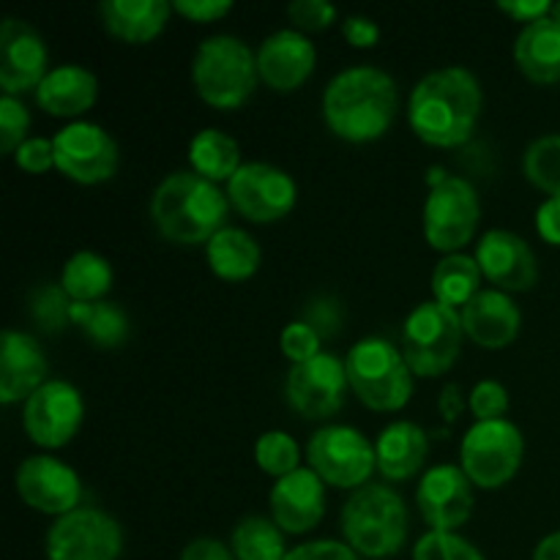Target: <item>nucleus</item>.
Returning <instances> with one entry per match:
<instances>
[{
    "label": "nucleus",
    "mask_w": 560,
    "mask_h": 560,
    "mask_svg": "<svg viewBox=\"0 0 560 560\" xmlns=\"http://www.w3.org/2000/svg\"><path fill=\"white\" fill-rule=\"evenodd\" d=\"M485 107L479 77L465 66H443L416 82L408 98L410 129L435 148H457L474 137Z\"/></svg>",
    "instance_id": "f257e3e1"
},
{
    "label": "nucleus",
    "mask_w": 560,
    "mask_h": 560,
    "mask_svg": "<svg viewBox=\"0 0 560 560\" xmlns=\"http://www.w3.org/2000/svg\"><path fill=\"white\" fill-rule=\"evenodd\" d=\"M399 93L388 71L361 63L342 69L323 91V118L348 142L381 140L397 118Z\"/></svg>",
    "instance_id": "f03ea898"
},
{
    "label": "nucleus",
    "mask_w": 560,
    "mask_h": 560,
    "mask_svg": "<svg viewBox=\"0 0 560 560\" xmlns=\"http://www.w3.org/2000/svg\"><path fill=\"white\" fill-rule=\"evenodd\" d=\"M228 191L195 170L164 175L151 197V219L159 233L184 246L208 244L219 230L228 228Z\"/></svg>",
    "instance_id": "7ed1b4c3"
},
{
    "label": "nucleus",
    "mask_w": 560,
    "mask_h": 560,
    "mask_svg": "<svg viewBox=\"0 0 560 560\" xmlns=\"http://www.w3.org/2000/svg\"><path fill=\"white\" fill-rule=\"evenodd\" d=\"M339 525L359 556L388 558L408 541V506L394 487L370 481L350 492Z\"/></svg>",
    "instance_id": "20e7f679"
},
{
    "label": "nucleus",
    "mask_w": 560,
    "mask_h": 560,
    "mask_svg": "<svg viewBox=\"0 0 560 560\" xmlns=\"http://www.w3.org/2000/svg\"><path fill=\"white\" fill-rule=\"evenodd\" d=\"M260 71L257 52L230 33L208 36L191 58V82L197 96L217 109H235L249 102Z\"/></svg>",
    "instance_id": "39448f33"
},
{
    "label": "nucleus",
    "mask_w": 560,
    "mask_h": 560,
    "mask_svg": "<svg viewBox=\"0 0 560 560\" xmlns=\"http://www.w3.org/2000/svg\"><path fill=\"white\" fill-rule=\"evenodd\" d=\"M345 370L355 397L377 413L402 410L413 397V370L386 337L359 339L345 359Z\"/></svg>",
    "instance_id": "423d86ee"
},
{
    "label": "nucleus",
    "mask_w": 560,
    "mask_h": 560,
    "mask_svg": "<svg viewBox=\"0 0 560 560\" xmlns=\"http://www.w3.org/2000/svg\"><path fill=\"white\" fill-rule=\"evenodd\" d=\"M463 315L441 301L413 306L402 323V353L416 377H441L463 353Z\"/></svg>",
    "instance_id": "0eeeda50"
},
{
    "label": "nucleus",
    "mask_w": 560,
    "mask_h": 560,
    "mask_svg": "<svg viewBox=\"0 0 560 560\" xmlns=\"http://www.w3.org/2000/svg\"><path fill=\"white\" fill-rule=\"evenodd\" d=\"M525 457V438L509 419L476 421L459 446V468L474 487L498 490L517 476Z\"/></svg>",
    "instance_id": "6e6552de"
},
{
    "label": "nucleus",
    "mask_w": 560,
    "mask_h": 560,
    "mask_svg": "<svg viewBox=\"0 0 560 560\" xmlns=\"http://www.w3.org/2000/svg\"><path fill=\"white\" fill-rule=\"evenodd\" d=\"M306 463L326 481V487L339 490H359L370 485L372 470H377L370 438L348 424L320 427L306 443Z\"/></svg>",
    "instance_id": "1a4fd4ad"
},
{
    "label": "nucleus",
    "mask_w": 560,
    "mask_h": 560,
    "mask_svg": "<svg viewBox=\"0 0 560 560\" xmlns=\"http://www.w3.org/2000/svg\"><path fill=\"white\" fill-rule=\"evenodd\" d=\"M479 191L463 175H446L430 186L424 202V238L432 249L454 255L474 241L479 230Z\"/></svg>",
    "instance_id": "9d476101"
},
{
    "label": "nucleus",
    "mask_w": 560,
    "mask_h": 560,
    "mask_svg": "<svg viewBox=\"0 0 560 560\" xmlns=\"http://www.w3.org/2000/svg\"><path fill=\"white\" fill-rule=\"evenodd\" d=\"M44 550L47 560H118L124 552V530L113 514L80 506L49 525Z\"/></svg>",
    "instance_id": "9b49d317"
},
{
    "label": "nucleus",
    "mask_w": 560,
    "mask_h": 560,
    "mask_svg": "<svg viewBox=\"0 0 560 560\" xmlns=\"http://www.w3.org/2000/svg\"><path fill=\"white\" fill-rule=\"evenodd\" d=\"M228 200L241 217L255 224H271L288 217L299 200L293 175L268 162H244L228 180Z\"/></svg>",
    "instance_id": "f8f14e48"
},
{
    "label": "nucleus",
    "mask_w": 560,
    "mask_h": 560,
    "mask_svg": "<svg viewBox=\"0 0 560 560\" xmlns=\"http://www.w3.org/2000/svg\"><path fill=\"white\" fill-rule=\"evenodd\" d=\"M55 167L82 186L104 184L118 170V142L93 120H71L52 137Z\"/></svg>",
    "instance_id": "ddd939ff"
},
{
    "label": "nucleus",
    "mask_w": 560,
    "mask_h": 560,
    "mask_svg": "<svg viewBox=\"0 0 560 560\" xmlns=\"http://www.w3.org/2000/svg\"><path fill=\"white\" fill-rule=\"evenodd\" d=\"M348 370L345 361L323 350L304 364H293L284 381V397L290 408L310 421H326L339 413L348 394Z\"/></svg>",
    "instance_id": "4468645a"
},
{
    "label": "nucleus",
    "mask_w": 560,
    "mask_h": 560,
    "mask_svg": "<svg viewBox=\"0 0 560 560\" xmlns=\"http://www.w3.org/2000/svg\"><path fill=\"white\" fill-rule=\"evenodd\" d=\"M85 419V399L80 388L66 381H47L25 399L22 427L42 448H60L80 432Z\"/></svg>",
    "instance_id": "2eb2a0df"
},
{
    "label": "nucleus",
    "mask_w": 560,
    "mask_h": 560,
    "mask_svg": "<svg viewBox=\"0 0 560 560\" xmlns=\"http://www.w3.org/2000/svg\"><path fill=\"white\" fill-rule=\"evenodd\" d=\"M14 487L22 503L55 520L80 509L85 492L77 470L52 454H33L22 459L16 465Z\"/></svg>",
    "instance_id": "dca6fc26"
},
{
    "label": "nucleus",
    "mask_w": 560,
    "mask_h": 560,
    "mask_svg": "<svg viewBox=\"0 0 560 560\" xmlns=\"http://www.w3.org/2000/svg\"><path fill=\"white\" fill-rule=\"evenodd\" d=\"M416 503L430 530L457 534L474 514V481L459 465H435L421 476Z\"/></svg>",
    "instance_id": "f3484780"
},
{
    "label": "nucleus",
    "mask_w": 560,
    "mask_h": 560,
    "mask_svg": "<svg viewBox=\"0 0 560 560\" xmlns=\"http://www.w3.org/2000/svg\"><path fill=\"white\" fill-rule=\"evenodd\" d=\"M47 42L25 20L5 16L0 27V88L9 96L33 91L42 85L47 69Z\"/></svg>",
    "instance_id": "a211bd4d"
},
{
    "label": "nucleus",
    "mask_w": 560,
    "mask_h": 560,
    "mask_svg": "<svg viewBox=\"0 0 560 560\" xmlns=\"http://www.w3.org/2000/svg\"><path fill=\"white\" fill-rule=\"evenodd\" d=\"M476 262L481 273L503 293H523L539 279V262L523 235L512 230H487L476 244Z\"/></svg>",
    "instance_id": "6ab92c4d"
},
{
    "label": "nucleus",
    "mask_w": 560,
    "mask_h": 560,
    "mask_svg": "<svg viewBox=\"0 0 560 560\" xmlns=\"http://www.w3.org/2000/svg\"><path fill=\"white\" fill-rule=\"evenodd\" d=\"M271 520L284 534H306L320 525L326 514V481L306 465L273 481L271 495Z\"/></svg>",
    "instance_id": "aec40b11"
},
{
    "label": "nucleus",
    "mask_w": 560,
    "mask_h": 560,
    "mask_svg": "<svg viewBox=\"0 0 560 560\" xmlns=\"http://www.w3.org/2000/svg\"><path fill=\"white\" fill-rule=\"evenodd\" d=\"M317 63V49L310 36L295 27H282L262 38L257 49V71L271 91L290 93L304 85Z\"/></svg>",
    "instance_id": "412c9836"
},
{
    "label": "nucleus",
    "mask_w": 560,
    "mask_h": 560,
    "mask_svg": "<svg viewBox=\"0 0 560 560\" xmlns=\"http://www.w3.org/2000/svg\"><path fill=\"white\" fill-rule=\"evenodd\" d=\"M49 361L33 334L5 328L0 339V402H25L47 383Z\"/></svg>",
    "instance_id": "4be33fe9"
},
{
    "label": "nucleus",
    "mask_w": 560,
    "mask_h": 560,
    "mask_svg": "<svg viewBox=\"0 0 560 560\" xmlns=\"http://www.w3.org/2000/svg\"><path fill=\"white\" fill-rule=\"evenodd\" d=\"M463 315V328L476 345L487 350L506 348L517 339L520 326H523V312L514 304L509 293L498 288H481L468 304L459 310Z\"/></svg>",
    "instance_id": "5701e85b"
},
{
    "label": "nucleus",
    "mask_w": 560,
    "mask_h": 560,
    "mask_svg": "<svg viewBox=\"0 0 560 560\" xmlns=\"http://www.w3.org/2000/svg\"><path fill=\"white\" fill-rule=\"evenodd\" d=\"M96 74L80 63L55 66L36 88V104L55 118H80L96 104Z\"/></svg>",
    "instance_id": "b1692460"
},
{
    "label": "nucleus",
    "mask_w": 560,
    "mask_h": 560,
    "mask_svg": "<svg viewBox=\"0 0 560 560\" xmlns=\"http://www.w3.org/2000/svg\"><path fill=\"white\" fill-rule=\"evenodd\" d=\"M430 435L416 421H392L375 441L377 470L386 481H408L424 468Z\"/></svg>",
    "instance_id": "393cba45"
},
{
    "label": "nucleus",
    "mask_w": 560,
    "mask_h": 560,
    "mask_svg": "<svg viewBox=\"0 0 560 560\" xmlns=\"http://www.w3.org/2000/svg\"><path fill=\"white\" fill-rule=\"evenodd\" d=\"M514 63L536 85L560 82V25L550 16L523 25L514 42Z\"/></svg>",
    "instance_id": "a878e982"
},
{
    "label": "nucleus",
    "mask_w": 560,
    "mask_h": 560,
    "mask_svg": "<svg viewBox=\"0 0 560 560\" xmlns=\"http://www.w3.org/2000/svg\"><path fill=\"white\" fill-rule=\"evenodd\" d=\"M98 14L115 38L145 44L164 31L173 14V3L167 0H102Z\"/></svg>",
    "instance_id": "bb28decb"
},
{
    "label": "nucleus",
    "mask_w": 560,
    "mask_h": 560,
    "mask_svg": "<svg viewBox=\"0 0 560 560\" xmlns=\"http://www.w3.org/2000/svg\"><path fill=\"white\" fill-rule=\"evenodd\" d=\"M208 268L224 282H244L257 273L262 262V249L255 235L241 228H222L206 244Z\"/></svg>",
    "instance_id": "cd10ccee"
},
{
    "label": "nucleus",
    "mask_w": 560,
    "mask_h": 560,
    "mask_svg": "<svg viewBox=\"0 0 560 560\" xmlns=\"http://www.w3.org/2000/svg\"><path fill=\"white\" fill-rule=\"evenodd\" d=\"M60 288H63L66 295H69L71 301H77V304L104 301V295L113 288V266H109L107 257H102L98 252H74V255L63 262Z\"/></svg>",
    "instance_id": "c85d7f7f"
},
{
    "label": "nucleus",
    "mask_w": 560,
    "mask_h": 560,
    "mask_svg": "<svg viewBox=\"0 0 560 560\" xmlns=\"http://www.w3.org/2000/svg\"><path fill=\"white\" fill-rule=\"evenodd\" d=\"M189 164L197 175L213 180H230L241 170V145L219 129H202L189 142Z\"/></svg>",
    "instance_id": "c756f323"
},
{
    "label": "nucleus",
    "mask_w": 560,
    "mask_h": 560,
    "mask_svg": "<svg viewBox=\"0 0 560 560\" xmlns=\"http://www.w3.org/2000/svg\"><path fill=\"white\" fill-rule=\"evenodd\" d=\"M481 268L476 257L465 255V252H454L446 255L432 271V299L441 304L463 310L476 293H481Z\"/></svg>",
    "instance_id": "7c9ffc66"
},
{
    "label": "nucleus",
    "mask_w": 560,
    "mask_h": 560,
    "mask_svg": "<svg viewBox=\"0 0 560 560\" xmlns=\"http://www.w3.org/2000/svg\"><path fill=\"white\" fill-rule=\"evenodd\" d=\"M71 326L80 328L102 350L120 348L131 334L129 315L109 301H93V304L71 301Z\"/></svg>",
    "instance_id": "2f4dec72"
},
{
    "label": "nucleus",
    "mask_w": 560,
    "mask_h": 560,
    "mask_svg": "<svg viewBox=\"0 0 560 560\" xmlns=\"http://www.w3.org/2000/svg\"><path fill=\"white\" fill-rule=\"evenodd\" d=\"M230 550L235 560H284L290 552L284 545V530L262 514H249L235 525Z\"/></svg>",
    "instance_id": "473e14b6"
},
{
    "label": "nucleus",
    "mask_w": 560,
    "mask_h": 560,
    "mask_svg": "<svg viewBox=\"0 0 560 560\" xmlns=\"http://www.w3.org/2000/svg\"><path fill=\"white\" fill-rule=\"evenodd\" d=\"M523 173L536 189L560 197V135L536 137L523 156Z\"/></svg>",
    "instance_id": "72a5a7b5"
},
{
    "label": "nucleus",
    "mask_w": 560,
    "mask_h": 560,
    "mask_svg": "<svg viewBox=\"0 0 560 560\" xmlns=\"http://www.w3.org/2000/svg\"><path fill=\"white\" fill-rule=\"evenodd\" d=\"M27 306H31L33 326L42 334H49V337L60 334L71 323V299L60 288V282L38 284L31 293Z\"/></svg>",
    "instance_id": "f704fd0d"
},
{
    "label": "nucleus",
    "mask_w": 560,
    "mask_h": 560,
    "mask_svg": "<svg viewBox=\"0 0 560 560\" xmlns=\"http://www.w3.org/2000/svg\"><path fill=\"white\" fill-rule=\"evenodd\" d=\"M255 463L262 474L282 479L301 468V446L293 435L282 430L262 432L255 443Z\"/></svg>",
    "instance_id": "c9c22d12"
},
{
    "label": "nucleus",
    "mask_w": 560,
    "mask_h": 560,
    "mask_svg": "<svg viewBox=\"0 0 560 560\" xmlns=\"http://www.w3.org/2000/svg\"><path fill=\"white\" fill-rule=\"evenodd\" d=\"M413 560H487L479 547L470 545L459 534L427 530L413 547Z\"/></svg>",
    "instance_id": "e433bc0d"
},
{
    "label": "nucleus",
    "mask_w": 560,
    "mask_h": 560,
    "mask_svg": "<svg viewBox=\"0 0 560 560\" xmlns=\"http://www.w3.org/2000/svg\"><path fill=\"white\" fill-rule=\"evenodd\" d=\"M299 320H304L306 326L315 328L317 337H320L323 342H328V339H334L342 331L345 306L337 295H315V299H310L301 306Z\"/></svg>",
    "instance_id": "4c0bfd02"
},
{
    "label": "nucleus",
    "mask_w": 560,
    "mask_h": 560,
    "mask_svg": "<svg viewBox=\"0 0 560 560\" xmlns=\"http://www.w3.org/2000/svg\"><path fill=\"white\" fill-rule=\"evenodd\" d=\"M31 129V109L22 104L20 96H0V151L5 156H14L16 148L27 140Z\"/></svg>",
    "instance_id": "58836bf2"
},
{
    "label": "nucleus",
    "mask_w": 560,
    "mask_h": 560,
    "mask_svg": "<svg viewBox=\"0 0 560 560\" xmlns=\"http://www.w3.org/2000/svg\"><path fill=\"white\" fill-rule=\"evenodd\" d=\"M279 348H282L284 359H290L293 364H304V361L315 359L323 353V339L317 337V331L312 326H306L304 320L295 317L293 323L282 328V337H279Z\"/></svg>",
    "instance_id": "ea45409f"
},
{
    "label": "nucleus",
    "mask_w": 560,
    "mask_h": 560,
    "mask_svg": "<svg viewBox=\"0 0 560 560\" xmlns=\"http://www.w3.org/2000/svg\"><path fill=\"white\" fill-rule=\"evenodd\" d=\"M470 413L476 421H495L503 419L509 410V392L503 383L498 381H479L468 397Z\"/></svg>",
    "instance_id": "a19ab883"
},
{
    "label": "nucleus",
    "mask_w": 560,
    "mask_h": 560,
    "mask_svg": "<svg viewBox=\"0 0 560 560\" xmlns=\"http://www.w3.org/2000/svg\"><path fill=\"white\" fill-rule=\"evenodd\" d=\"M288 16L293 20L295 31H326L334 20H337V5L328 0H293L288 5Z\"/></svg>",
    "instance_id": "79ce46f5"
},
{
    "label": "nucleus",
    "mask_w": 560,
    "mask_h": 560,
    "mask_svg": "<svg viewBox=\"0 0 560 560\" xmlns=\"http://www.w3.org/2000/svg\"><path fill=\"white\" fill-rule=\"evenodd\" d=\"M14 164L31 175H42L55 167V145L47 137H27L14 151Z\"/></svg>",
    "instance_id": "37998d69"
},
{
    "label": "nucleus",
    "mask_w": 560,
    "mask_h": 560,
    "mask_svg": "<svg viewBox=\"0 0 560 560\" xmlns=\"http://www.w3.org/2000/svg\"><path fill=\"white\" fill-rule=\"evenodd\" d=\"M284 560H359V552L348 541L337 539H315L306 545L293 547Z\"/></svg>",
    "instance_id": "c03bdc74"
},
{
    "label": "nucleus",
    "mask_w": 560,
    "mask_h": 560,
    "mask_svg": "<svg viewBox=\"0 0 560 560\" xmlns=\"http://www.w3.org/2000/svg\"><path fill=\"white\" fill-rule=\"evenodd\" d=\"M175 14L186 16L191 22H217L233 11V0H175Z\"/></svg>",
    "instance_id": "a18cd8bd"
},
{
    "label": "nucleus",
    "mask_w": 560,
    "mask_h": 560,
    "mask_svg": "<svg viewBox=\"0 0 560 560\" xmlns=\"http://www.w3.org/2000/svg\"><path fill=\"white\" fill-rule=\"evenodd\" d=\"M342 36L348 38L353 47L366 49V47H375L377 38H381V25H377L372 16L364 14H348L342 20Z\"/></svg>",
    "instance_id": "49530a36"
},
{
    "label": "nucleus",
    "mask_w": 560,
    "mask_h": 560,
    "mask_svg": "<svg viewBox=\"0 0 560 560\" xmlns=\"http://www.w3.org/2000/svg\"><path fill=\"white\" fill-rule=\"evenodd\" d=\"M536 230L547 244L560 246V197H547L536 211Z\"/></svg>",
    "instance_id": "de8ad7c7"
},
{
    "label": "nucleus",
    "mask_w": 560,
    "mask_h": 560,
    "mask_svg": "<svg viewBox=\"0 0 560 560\" xmlns=\"http://www.w3.org/2000/svg\"><path fill=\"white\" fill-rule=\"evenodd\" d=\"M498 9H501L503 14L512 16V20L530 25V22H536V20H541V16L550 14L552 3L550 0H501V3H498Z\"/></svg>",
    "instance_id": "09e8293b"
},
{
    "label": "nucleus",
    "mask_w": 560,
    "mask_h": 560,
    "mask_svg": "<svg viewBox=\"0 0 560 560\" xmlns=\"http://www.w3.org/2000/svg\"><path fill=\"white\" fill-rule=\"evenodd\" d=\"M180 560H235V556L230 547L222 545V541L200 536V539L189 541V545L184 547Z\"/></svg>",
    "instance_id": "8fccbe9b"
},
{
    "label": "nucleus",
    "mask_w": 560,
    "mask_h": 560,
    "mask_svg": "<svg viewBox=\"0 0 560 560\" xmlns=\"http://www.w3.org/2000/svg\"><path fill=\"white\" fill-rule=\"evenodd\" d=\"M441 413L446 416V421H454L459 413H463V388L457 383H448L441 394Z\"/></svg>",
    "instance_id": "3c124183"
},
{
    "label": "nucleus",
    "mask_w": 560,
    "mask_h": 560,
    "mask_svg": "<svg viewBox=\"0 0 560 560\" xmlns=\"http://www.w3.org/2000/svg\"><path fill=\"white\" fill-rule=\"evenodd\" d=\"M534 560H560V530L545 536V539L536 545Z\"/></svg>",
    "instance_id": "603ef678"
},
{
    "label": "nucleus",
    "mask_w": 560,
    "mask_h": 560,
    "mask_svg": "<svg viewBox=\"0 0 560 560\" xmlns=\"http://www.w3.org/2000/svg\"><path fill=\"white\" fill-rule=\"evenodd\" d=\"M547 16H550L552 22H558V25H560V0H558V3H552L550 14H547Z\"/></svg>",
    "instance_id": "864d4df0"
}]
</instances>
